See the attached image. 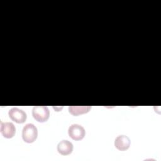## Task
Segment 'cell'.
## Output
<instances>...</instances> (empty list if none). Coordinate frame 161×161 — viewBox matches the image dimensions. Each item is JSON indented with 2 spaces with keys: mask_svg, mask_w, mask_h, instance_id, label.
I'll use <instances>...</instances> for the list:
<instances>
[{
  "mask_svg": "<svg viewBox=\"0 0 161 161\" xmlns=\"http://www.w3.org/2000/svg\"><path fill=\"white\" fill-rule=\"evenodd\" d=\"M38 130L32 123L26 124L22 130L23 140L28 143L34 142L37 138Z\"/></svg>",
  "mask_w": 161,
  "mask_h": 161,
  "instance_id": "6da1fadb",
  "label": "cell"
},
{
  "mask_svg": "<svg viewBox=\"0 0 161 161\" xmlns=\"http://www.w3.org/2000/svg\"><path fill=\"white\" fill-rule=\"evenodd\" d=\"M114 146L119 150H126L130 146V140L126 135H119L114 140Z\"/></svg>",
  "mask_w": 161,
  "mask_h": 161,
  "instance_id": "8992f818",
  "label": "cell"
},
{
  "mask_svg": "<svg viewBox=\"0 0 161 161\" xmlns=\"http://www.w3.org/2000/svg\"><path fill=\"white\" fill-rule=\"evenodd\" d=\"M8 114L11 120L17 123H23L27 118L26 113L18 108H13L10 109Z\"/></svg>",
  "mask_w": 161,
  "mask_h": 161,
  "instance_id": "277c9868",
  "label": "cell"
},
{
  "mask_svg": "<svg viewBox=\"0 0 161 161\" xmlns=\"http://www.w3.org/2000/svg\"><path fill=\"white\" fill-rule=\"evenodd\" d=\"M73 144L68 140H62L57 145V151L62 155L70 154L73 150Z\"/></svg>",
  "mask_w": 161,
  "mask_h": 161,
  "instance_id": "52a82bcc",
  "label": "cell"
},
{
  "mask_svg": "<svg viewBox=\"0 0 161 161\" xmlns=\"http://www.w3.org/2000/svg\"><path fill=\"white\" fill-rule=\"evenodd\" d=\"M91 109V106H70L69 111L74 116H78L88 113Z\"/></svg>",
  "mask_w": 161,
  "mask_h": 161,
  "instance_id": "ba28073f",
  "label": "cell"
},
{
  "mask_svg": "<svg viewBox=\"0 0 161 161\" xmlns=\"http://www.w3.org/2000/svg\"><path fill=\"white\" fill-rule=\"evenodd\" d=\"M1 133L6 138H13L16 133V128L11 122H1Z\"/></svg>",
  "mask_w": 161,
  "mask_h": 161,
  "instance_id": "5b68a950",
  "label": "cell"
},
{
  "mask_svg": "<svg viewBox=\"0 0 161 161\" xmlns=\"http://www.w3.org/2000/svg\"><path fill=\"white\" fill-rule=\"evenodd\" d=\"M32 115L35 120L38 122L47 121L50 116V111L47 106H35L32 109Z\"/></svg>",
  "mask_w": 161,
  "mask_h": 161,
  "instance_id": "7a4b0ae2",
  "label": "cell"
},
{
  "mask_svg": "<svg viewBox=\"0 0 161 161\" xmlns=\"http://www.w3.org/2000/svg\"><path fill=\"white\" fill-rule=\"evenodd\" d=\"M69 136L74 140H80L84 138L86 131L83 126L78 124L71 125L68 130Z\"/></svg>",
  "mask_w": 161,
  "mask_h": 161,
  "instance_id": "3957f363",
  "label": "cell"
}]
</instances>
